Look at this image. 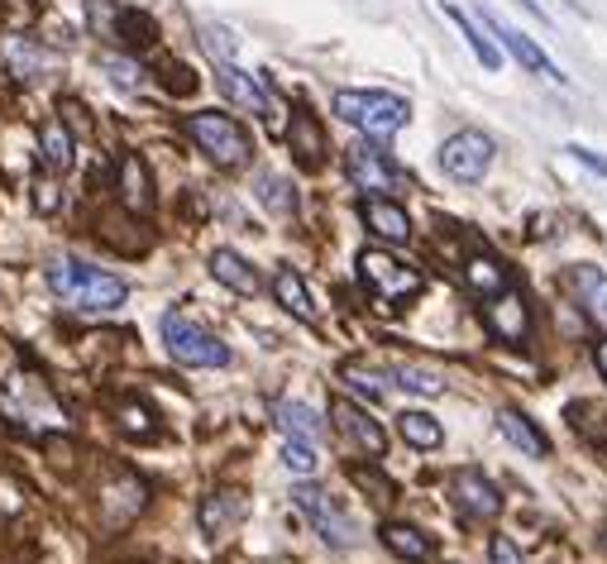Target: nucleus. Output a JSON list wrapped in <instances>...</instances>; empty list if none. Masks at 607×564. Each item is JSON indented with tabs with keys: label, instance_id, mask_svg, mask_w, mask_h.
Returning <instances> with one entry per match:
<instances>
[{
	"label": "nucleus",
	"instance_id": "nucleus-1",
	"mask_svg": "<svg viewBox=\"0 0 607 564\" xmlns=\"http://www.w3.org/2000/svg\"><path fill=\"white\" fill-rule=\"evenodd\" d=\"M48 287H53V297H62L72 311H87V316H106L130 297L125 278H116V273H106L96 264H82V259H58L48 268Z\"/></svg>",
	"mask_w": 607,
	"mask_h": 564
},
{
	"label": "nucleus",
	"instance_id": "nucleus-2",
	"mask_svg": "<svg viewBox=\"0 0 607 564\" xmlns=\"http://www.w3.org/2000/svg\"><path fill=\"white\" fill-rule=\"evenodd\" d=\"M0 412L10 426L20 431H58L68 426V412L58 407V397L48 393V383L34 374H6L0 378Z\"/></svg>",
	"mask_w": 607,
	"mask_h": 564
},
{
	"label": "nucleus",
	"instance_id": "nucleus-3",
	"mask_svg": "<svg viewBox=\"0 0 607 564\" xmlns=\"http://www.w3.org/2000/svg\"><path fill=\"white\" fill-rule=\"evenodd\" d=\"M335 116L345 125H355L359 135H369L374 144H382L407 125L411 106L392 91H335Z\"/></svg>",
	"mask_w": 607,
	"mask_h": 564
},
{
	"label": "nucleus",
	"instance_id": "nucleus-4",
	"mask_svg": "<svg viewBox=\"0 0 607 564\" xmlns=\"http://www.w3.org/2000/svg\"><path fill=\"white\" fill-rule=\"evenodd\" d=\"M187 135L216 168H245L249 164V135L235 116H226V110H197V116H187Z\"/></svg>",
	"mask_w": 607,
	"mask_h": 564
},
{
	"label": "nucleus",
	"instance_id": "nucleus-5",
	"mask_svg": "<svg viewBox=\"0 0 607 564\" xmlns=\"http://www.w3.org/2000/svg\"><path fill=\"white\" fill-rule=\"evenodd\" d=\"M359 278L364 287L374 293V301L382 306V311H397L402 301H411L421 293V273L402 264V259H392L388 249H364L359 254Z\"/></svg>",
	"mask_w": 607,
	"mask_h": 564
},
{
	"label": "nucleus",
	"instance_id": "nucleus-6",
	"mask_svg": "<svg viewBox=\"0 0 607 564\" xmlns=\"http://www.w3.org/2000/svg\"><path fill=\"white\" fill-rule=\"evenodd\" d=\"M292 503H297L301 517L316 526V536H321L326 545H335V551H355V545L364 541L359 522L349 517V512L335 503L326 488H316V483H297V488H292Z\"/></svg>",
	"mask_w": 607,
	"mask_h": 564
},
{
	"label": "nucleus",
	"instance_id": "nucleus-7",
	"mask_svg": "<svg viewBox=\"0 0 607 564\" xmlns=\"http://www.w3.org/2000/svg\"><path fill=\"white\" fill-rule=\"evenodd\" d=\"M345 177L355 182L359 191H369V197H402V191L411 187V177L392 164L388 149H378L374 139L355 144V149H345Z\"/></svg>",
	"mask_w": 607,
	"mask_h": 564
},
{
	"label": "nucleus",
	"instance_id": "nucleus-8",
	"mask_svg": "<svg viewBox=\"0 0 607 564\" xmlns=\"http://www.w3.org/2000/svg\"><path fill=\"white\" fill-rule=\"evenodd\" d=\"M163 345H168L172 359L187 364V368H226L230 364V345L206 326H197V320H187L182 311L163 316Z\"/></svg>",
	"mask_w": 607,
	"mask_h": 564
},
{
	"label": "nucleus",
	"instance_id": "nucleus-9",
	"mask_svg": "<svg viewBox=\"0 0 607 564\" xmlns=\"http://www.w3.org/2000/svg\"><path fill=\"white\" fill-rule=\"evenodd\" d=\"M492 168V139L488 135H478V130H459L440 144V172L445 177H455V182H484Z\"/></svg>",
	"mask_w": 607,
	"mask_h": 564
},
{
	"label": "nucleus",
	"instance_id": "nucleus-10",
	"mask_svg": "<svg viewBox=\"0 0 607 564\" xmlns=\"http://www.w3.org/2000/svg\"><path fill=\"white\" fill-rule=\"evenodd\" d=\"M450 497H455V507L474 522H498L502 517V488L484 469H474V464L450 474Z\"/></svg>",
	"mask_w": 607,
	"mask_h": 564
},
{
	"label": "nucleus",
	"instance_id": "nucleus-11",
	"mask_svg": "<svg viewBox=\"0 0 607 564\" xmlns=\"http://www.w3.org/2000/svg\"><path fill=\"white\" fill-rule=\"evenodd\" d=\"M484 320H488L492 340H502V345H513V349H521L526 335H531V306H526V297L517 293V287H502L498 297H488Z\"/></svg>",
	"mask_w": 607,
	"mask_h": 564
},
{
	"label": "nucleus",
	"instance_id": "nucleus-12",
	"mask_svg": "<svg viewBox=\"0 0 607 564\" xmlns=\"http://www.w3.org/2000/svg\"><path fill=\"white\" fill-rule=\"evenodd\" d=\"M330 416H335V426H340V435L349 445H359L364 455H382L388 449V431H382L369 407H359V402H349V397H330Z\"/></svg>",
	"mask_w": 607,
	"mask_h": 564
},
{
	"label": "nucleus",
	"instance_id": "nucleus-13",
	"mask_svg": "<svg viewBox=\"0 0 607 564\" xmlns=\"http://www.w3.org/2000/svg\"><path fill=\"white\" fill-rule=\"evenodd\" d=\"M565 293L574 297V306L594 320V326L607 335V273L594 264H574L565 273Z\"/></svg>",
	"mask_w": 607,
	"mask_h": 564
},
{
	"label": "nucleus",
	"instance_id": "nucleus-14",
	"mask_svg": "<svg viewBox=\"0 0 607 564\" xmlns=\"http://www.w3.org/2000/svg\"><path fill=\"white\" fill-rule=\"evenodd\" d=\"M484 29H488V34H492V39H498V43L507 48V53H513V58L521 62V68H526V72L546 77V82H569V77H565L560 68H555V62H550L546 53H540V48H536L531 39H526V34H517V29H513V24H502V20H498V14H488V10H484Z\"/></svg>",
	"mask_w": 607,
	"mask_h": 564
},
{
	"label": "nucleus",
	"instance_id": "nucleus-15",
	"mask_svg": "<svg viewBox=\"0 0 607 564\" xmlns=\"http://www.w3.org/2000/svg\"><path fill=\"white\" fill-rule=\"evenodd\" d=\"M216 82H220V91H226L239 110H249V116H268V125L278 130V120H273V96L263 91L259 77H249L245 68H235V62H220V68H216Z\"/></svg>",
	"mask_w": 607,
	"mask_h": 564
},
{
	"label": "nucleus",
	"instance_id": "nucleus-16",
	"mask_svg": "<svg viewBox=\"0 0 607 564\" xmlns=\"http://www.w3.org/2000/svg\"><path fill=\"white\" fill-rule=\"evenodd\" d=\"M249 517V503H245V493L239 488H216L211 497L201 503V512H197V526H201V536H211V541H220V536H230V531Z\"/></svg>",
	"mask_w": 607,
	"mask_h": 564
},
{
	"label": "nucleus",
	"instance_id": "nucleus-17",
	"mask_svg": "<svg viewBox=\"0 0 607 564\" xmlns=\"http://www.w3.org/2000/svg\"><path fill=\"white\" fill-rule=\"evenodd\" d=\"M359 216H364V225H369V235L382 239V245H407V239H411L407 206H397L392 197H364Z\"/></svg>",
	"mask_w": 607,
	"mask_h": 564
},
{
	"label": "nucleus",
	"instance_id": "nucleus-18",
	"mask_svg": "<svg viewBox=\"0 0 607 564\" xmlns=\"http://www.w3.org/2000/svg\"><path fill=\"white\" fill-rule=\"evenodd\" d=\"M211 278L226 283L230 293H239V297H259V293H263L259 268H253L245 254H235V249H216V254H211Z\"/></svg>",
	"mask_w": 607,
	"mask_h": 564
},
{
	"label": "nucleus",
	"instance_id": "nucleus-19",
	"mask_svg": "<svg viewBox=\"0 0 607 564\" xmlns=\"http://www.w3.org/2000/svg\"><path fill=\"white\" fill-rule=\"evenodd\" d=\"M0 58H6V68L14 82H39V77L53 68V53H48L43 43L34 39H6L0 43Z\"/></svg>",
	"mask_w": 607,
	"mask_h": 564
},
{
	"label": "nucleus",
	"instance_id": "nucleus-20",
	"mask_svg": "<svg viewBox=\"0 0 607 564\" xmlns=\"http://www.w3.org/2000/svg\"><path fill=\"white\" fill-rule=\"evenodd\" d=\"M378 541L388 545L397 560H407V564H430V560H436V541H430L426 531L407 526V522H382L378 526Z\"/></svg>",
	"mask_w": 607,
	"mask_h": 564
},
{
	"label": "nucleus",
	"instance_id": "nucleus-21",
	"mask_svg": "<svg viewBox=\"0 0 607 564\" xmlns=\"http://www.w3.org/2000/svg\"><path fill=\"white\" fill-rule=\"evenodd\" d=\"M498 431H502V441L517 445L526 459H546V455H550V441L536 431L531 416L517 412V407H502V412H498Z\"/></svg>",
	"mask_w": 607,
	"mask_h": 564
},
{
	"label": "nucleus",
	"instance_id": "nucleus-22",
	"mask_svg": "<svg viewBox=\"0 0 607 564\" xmlns=\"http://www.w3.org/2000/svg\"><path fill=\"white\" fill-rule=\"evenodd\" d=\"M120 201H125V211H135V216L153 211V182H149V168H143L139 154L120 158Z\"/></svg>",
	"mask_w": 607,
	"mask_h": 564
},
{
	"label": "nucleus",
	"instance_id": "nucleus-23",
	"mask_svg": "<svg viewBox=\"0 0 607 564\" xmlns=\"http://www.w3.org/2000/svg\"><path fill=\"white\" fill-rule=\"evenodd\" d=\"M465 287H469L474 297L488 301V297H498L502 287H513V283H507V268H502L498 254L478 249V254H469V259H465Z\"/></svg>",
	"mask_w": 607,
	"mask_h": 564
},
{
	"label": "nucleus",
	"instance_id": "nucleus-24",
	"mask_svg": "<svg viewBox=\"0 0 607 564\" xmlns=\"http://www.w3.org/2000/svg\"><path fill=\"white\" fill-rule=\"evenodd\" d=\"M273 297H278V306L287 316H297V320H316V301H311V293H307V278H301L297 268H278L273 273Z\"/></svg>",
	"mask_w": 607,
	"mask_h": 564
},
{
	"label": "nucleus",
	"instance_id": "nucleus-25",
	"mask_svg": "<svg viewBox=\"0 0 607 564\" xmlns=\"http://www.w3.org/2000/svg\"><path fill=\"white\" fill-rule=\"evenodd\" d=\"M273 422H278V431L287 435V441H311V445H321V435H326L321 416H316L307 402H278V407H273Z\"/></svg>",
	"mask_w": 607,
	"mask_h": 564
},
{
	"label": "nucleus",
	"instance_id": "nucleus-26",
	"mask_svg": "<svg viewBox=\"0 0 607 564\" xmlns=\"http://www.w3.org/2000/svg\"><path fill=\"white\" fill-rule=\"evenodd\" d=\"M39 154H43V168H48V172H68V168H72V154H77L68 125H62V120H48L43 130H39Z\"/></svg>",
	"mask_w": 607,
	"mask_h": 564
},
{
	"label": "nucleus",
	"instance_id": "nucleus-27",
	"mask_svg": "<svg viewBox=\"0 0 607 564\" xmlns=\"http://www.w3.org/2000/svg\"><path fill=\"white\" fill-rule=\"evenodd\" d=\"M292 154L301 158V168H321V154H326V135H321V120L297 110L292 116Z\"/></svg>",
	"mask_w": 607,
	"mask_h": 564
},
{
	"label": "nucleus",
	"instance_id": "nucleus-28",
	"mask_svg": "<svg viewBox=\"0 0 607 564\" xmlns=\"http://www.w3.org/2000/svg\"><path fill=\"white\" fill-rule=\"evenodd\" d=\"M340 383H349V388H355L364 402H378V397H388V374H382V368H374V364H364V359H345L340 364Z\"/></svg>",
	"mask_w": 607,
	"mask_h": 564
},
{
	"label": "nucleus",
	"instance_id": "nucleus-29",
	"mask_svg": "<svg viewBox=\"0 0 607 564\" xmlns=\"http://www.w3.org/2000/svg\"><path fill=\"white\" fill-rule=\"evenodd\" d=\"M445 14H450V20L459 24V34H465V39H469V53H474L478 62H484V68H488V72H498V68H502V48H498V43H492V39H484V29H478V24L469 20V14H465V10L445 6Z\"/></svg>",
	"mask_w": 607,
	"mask_h": 564
},
{
	"label": "nucleus",
	"instance_id": "nucleus-30",
	"mask_svg": "<svg viewBox=\"0 0 607 564\" xmlns=\"http://www.w3.org/2000/svg\"><path fill=\"white\" fill-rule=\"evenodd\" d=\"M397 435H402L411 449H436L445 441V431H440V422L430 412H402V416H397Z\"/></svg>",
	"mask_w": 607,
	"mask_h": 564
},
{
	"label": "nucleus",
	"instance_id": "nucleus-31",
	"mask_svg": "<svg viewBox=\"0 0 607 564\" xmlns=\"http://www.w3.org/2000/svg\"><path fill=\"white\" fill-rule=\"evenodd\" d=\"M253 191H259V201H263L273 216H297V191H292V182H287V177H278V172H259Z\"/></svg>",
	"mask_w": 607,
	"mask_h": 564
},
{
	"label": "nucleus",
	"instance_id": "nucleus-32",
	"mask_svg": "<svg viewBox=\"0 0 607 564\" xmlns=\"http://www.w3.org/2000/svg\"><path fill=\"white\" fill-rule=\"evenodd\" d=\"M388 378L397 383V388L417 393V397H440L445 393V378L436 374V368H426V364H397Z\"/></svg>",
	"mask_w": 607,
	"mask_h": 564
},
{
	"label": "nucleus",
	"instance_id": "nucleus-33",
	"mask_svg": "<svg viewBox=\"0 0 607 564\" xmlns=\"http://www.w3.org/2000/svg\"><path fill=\"white\" fill-rule=\"evenodd\" d=\"M316 464H321V459H316V445H311V441H287V445H282V469H287V474L311 478Z\"/></svg>",
	"mask_w": 607,
	"mask_h": 564
},
{
	"label": "nucleus",
	"instance_id": "nucleus-34",
	"mask_svg": "<svg viewBox=\"0 0 607 564\" xmlns=\"http://www.w3.org/2000/svg\"><path fill=\"white\" fill-rule=\"evenodd\" d=\"M120 34H125V43L130 48H149L153 43V20L149 14H139V10H120Z\"/></svg>",
	"mask_w": 607,
	"mask_h": 564
},
{
	"label": "nucleus",
	"instance_id": "nucleus-35",
	"mask_svg": "<svg viewBox=\"0 0 607 564\" xmlns=\"http://www.w3.org/2000/svg\"><path fill=\"white\" fill-rule=\"evenodd\" d=\"M120 426L139 435V441H153L158 426H153V412L149 407H139V402H120Z\"/></svg>",
	"mask_w": 607,
	"mask_h": 564
},
{
	"label": "nucleus",
	"instance_id": "nucleus-36",
	"mask_svg": "<svg viewBox=\"0 0 607 564\" xmlns=\"http://www.w3.org/2000/svg\"><path fill=\"white\" fill-rule=\"evenodd\" d=\"M106 72H110V82H116V87H125V91H135V87L143 82V72L135 68L130 58H106Z\"/></svg>",
	"mask_w": 607,
	"mask_h": 564
},
{
	"label": "nucleus",
	"instance_id": "nucleus-37",
	"mask_svg": "<svg viewBox=\"0 0 607 564\" xmlns=\"http://www.w3.org/2000/svg\"><path fill=\"white\" fill-rule=\"evenodd\" d=\"M349 478H355L359 488H374V493H378V503H392V483L382 478L378 469H359V464H355V469H349Z\"/></svg>",
	"mask_w": 607,
	"mask_h": 564
},
{
	"label": "nucleus",
	"instance_id": "nucleus-38",
	"mask_svg": "<svg viewBox=\"0 0 607 564\" xmlns=\"http://www.w3.org/2000/svg\"><path fill=\"white\" fill-rule=\"evenodd\" d=\"M488 564H521V551L507 536H492L488 541Z\"/></svg>",
	"mask_w": 607,
	"mask_h": 564
},
{
	"label": "nucleus",
	"instance_id": "nucleus-39",
	"mask_svg": "<svg viewBox=\"0 0 607 564\" xmlns=\"http://www.w3.org/2000/svg\"><path fill=\"white\" fill-rule=\"evenodd\" d=\"M565 154H569V158H579V164H584L588 172H598V177H607V158H603V154H594V149H584V144H565Z\"/></svg>",
	"mask_w": 607,
	"mask_h": 564
},
{
	"label": "nucleus",
	"instance_id": "nucleus-40",
	"mask_svg": "<svg viewBox=\"0 0 607 564\" xmlns=\"http://www.w3.org/2000/svg\"><path fill=\"white\" fill-rule=\"evenodd\" d=\"M34 211H58V187L53 182H43V177H39V182H34Z\"/></svg>",
	"mask_w": 607,
	"mask_h": 564
},
{
	"label": "nucleus",
	"instance_id": "nucleus-41",
	"mask_svg": "<svg viewBox=\"0 0 607 564\" xmlns=\"http://www.w3.org/2000/svg\"><path fill=\"white\" fill-rule=\"evenodd\" d=\"M206 53L220 58V62H230V39H226V29H206Z\"/></svg>",
	"mask_w": 607,
	"mask_h": 564
},
{
	"label": "nucleus",
	"instance_id": "nucleus-42",
	"mask_svg": "<svg viewBox=\"0 0 607 564\" xmlns=\"http://www.w3.org/2000/svg\"><path fill=\"white\" fill-rule=\"evenodd\" d=\"M594 364H598V374L607 378V340H603V345H594Z\"/></svg>",
	"mask_w": 607,
	"mask_h": 564
},
{
	"label": "nucleus",
	"instance_id": "nucleus-43",
	"mask_svg": "<svg viewBox=\"0 0 607 564\" xmlns=\"http://www.w3.org/2000/svg\"><path fill=\"white\" fill-rule=\"evenodd\" d=\"M517 6H526V10H531V14H536V20H540V24H546V20H550V14H546V10H540V6H536V0H517Z\"/></svg>",
	"mask_w": 607,
	"mask_h": 564
}]
</instances>
